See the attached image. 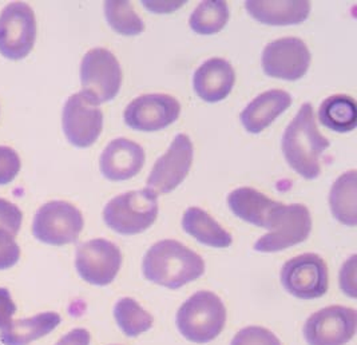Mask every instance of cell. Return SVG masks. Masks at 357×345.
Wrapping results in <instances>:
<instances>
[{
	"instance_id": "obj_17",
	"label": "cell",
	"mask_w": 357,
	"mask_h": 345,
	"mask_svg": "<svg viewBox=\"0 0 357 345\" xmlns=\"http://www.w3.org/2000/svg\"><path fill=\"white\" fill-rule=\"evenodd\" d=\"M227 206L236 217L255 227L269 230L281 202L273 201L253 187H238L229 193Z\"/></svg>"
},
{
	"instance_id": "obj_3",
	"label": "cell",
	"mask_w": 357,
	"mask_h": 345,
	"mask_svg": "<svg viewBox=\"0 0 357 345\" xmlns=\"http://www.w3.org/2000/svg\"><path fill=\"white\" fill-rule=\"evenodd\" d=\"M227 317V307L221 297L211 291H199L179 307L176 324L186 340L208 344L221 335Z\"/></svg>"
},
{
	"instance_id": "obj_7",
	"label": "cell",
	"mask_w": 357,
	"mask_h": 345,
	"mask_svg": "<svg viewBox=\"0 0 357 345\" xmlns=\"http://www.w3.org/2000/svg\"><path fill=\"white\" fill-rule=\"evenodd\" d=\"M280 279L289 295L301 300L320 298L329 289L328 265L316 253H304L287 261Z\"/></svg>"
},
{
	"instance_id": "obj_12",
	"label": "cell",
	"mask_w": 357,
	"mask_h": 345,
	"mask_svg": "<svg viewBox=\"0 0 357 345\" xmlns=\"http://www.w3.org/2000/svg\"><path fill=\"white\" fill-rule=\"evenodd\" d=\"M310 62L308 46L298 38L277 39L262 51L264 72L275 79L298 81L308 72Z\"/></svg>"
},
{
	"instance_id": "obj_24",
	"label": "cell",
	"mask_w": 357,
	"mask_h": 345,
	"mask_svg": "<svg viewBox=\"0 0 357 345\" xmlns=\"http://www.w3.org/2000/svg\"><path fill=\"white\" fill-rule=\"evenodd\" d=\"M320 123L335 132H354L357 126V106L351 95L337 94L325 99L319 109Z\"/></svg>"
},
{
	"instance_id": "obj_28",
	"label": "cell",
	"mask_w": 357,
	"mask_h": 345,
	"mask_svg": "<svg viewBox=\"0 0 357 345\" xmlns=\"http://www.w3.org/2000/svg\"><path fill=\"white\" fill-rule=\"evenodd\" d=\"M230 345H282V343L272 330L252 325L237 332Z\"/></svg>"
},
{
	"instance_id": "obj_11",
	"label": "cell",
	"mask_w": 357,
	"mask_h": 345,
	"mask_svg": "<svg viewBox=\"0 0 357 345\" xmlns=\"http://www.w3.org/2000/svg\"><path fill=\"white\" fill-rule=\"evenodd\" d=\"M356 328L355 309L331 305L309 316L303 333L309 345H345L354 339Z\"/></svg>"
},
{
	"instance_id": "obj_30",
	"label": "cell",
	"mask_w": 357,
	"mask_h": 345,
	"mask_svg": "<svg viewBox=\"0 0 357 345\" xmlns=\"http://www.w3.org/2000/svg\"><path fill=\"white\" fill-rule=\"evenodd\" d=\"M20 166V158L14 148L0 146V186L15 180Z\"/></svg>"
},
{
	"instance_id": "obj_35",
	"label": "cell",
	"mask_w": 357,
	"mask_h": 345,
	"mask_svg": "<svg viewBox=\"0 0 357 345\" xmlns=\"http://www.w3.org/2000/svg\"><path fill=\"white\" fill-rule=\"evenodd\" d=\"M91 335L87 329L77 328L70 330L55 345H90Z\"/></svg>"
},
{
	"instance_id": "obj_1",
	"label": "cell",
	"mask_w": 357,
	"mask_h": 345,
	"mask_svg": "<svg viewBox=\"0 0 357 345\" xmlns=\"http://www.w3.org/2000/svg\"><path fill=\"white\" fill-rule=\"evenodd\" d=\"M329 145L317 128L313 106L304 103L282 135L281 150L287 162L300 177L316 180L321 173L320 158Z\"/></svg>"
},
{
	"instance_id": "obj_19",
	"label": "cell",
	"mask_w": 357,
	"mask_h": 345,
	"mask_svg": "<svg viewBox=\"0 0 357 345\" xmlns=\"http://www.w3.org/2000/svg\"><path fill=\"white\" fill-rule=\"evenodd\" d=\"M292 105V97L284 90H269L253 99L240 115L245 130L260 134Z\"/></svg>"
},
{
	"instance_id": "obj_34",
	"label": "cell",
	"mask_w": 357,
	"mask_h": 345,
	"mask_svg": "<svg viewBox=\"0 0 357 345\" xmlns=\"http://www.w3.org/2000/svg\"><path fill=\"white\" fill-rule=\"evenodd\" d=\"M141 3L146 8L147 11H150V13H154V14H170L173 11L179 10L186 1L185 0H182V1H176V0H172V1L142 0Z\"/></svg>"
},
{
	"instance_id": "obj_14",
	"label": "cell",
	"mask_w": 357,
	"mask_h": 345,
	"mask_svg": "<svg viewBox=\"0 0 357 345\" xmlns=\"http://www.w3.org/2000/svg\"><path fill=\"white\" fill-rule=\"evenodd\" d=\"M62 126L67 141L73 146L90 148L103 130V113L96 102L81 91L67 99Z\"/></svg>"
},
{
	"instance_id": "obj_20",
	"label": "cell",
	"mask_w": 357,
	"mask_h": 345,
	"mask_svg": "<svg viewBox=\"0 0 357 345\" xmlns=\"http://www.w3.org/2000/svg\"><path fill=\"white\" fill-rule=\"evenodd\" d=\"M245 8L261 24L294 26L308 19L312 4L304 0H248L245 1Z\"/></svg>"
},
{
	"instance_id": "obj_2",
	"label": "cell",
	"mask_w": 357,
	"mask_h": 345,
	"mask_svg": "<svg viewBox=\"0 0 357 345\" xmlns=\"http://www.w3.org/2000/svg\"><path fill=\"white\" fill-rule=\"evenodd\" d=\"M142 272L147 281L178 289L205 273V261L195 250L176 240H162L147 250Z\"/></svg>"
},
{
	"instance_id": "obj_27",
	"label": "cell",
	"mask_w": 357,
	"mask_h": 345,
	"mask_svg": "<svg viewBox=\"0 0 357 345\" xmlns=\"http://www.w3.org/2000/svg\"><path fill=\"white\" fill-rule=\"evenodd\" d=\"M105 15L115 33L123 36H137L145 31V23L126 0L105 1Z\"/></svg>"
},
{
	"instance_id": "obj_4",
	"label": "cell",
	"mask_w": 357,
	"mask_h": 345,
	"mask_svg": "<svg viewBox=\"0 0 357 345\" xmlns=\"http://www.w3.org/2000/svg\"><path fill=\"white\" fill-rule=\"evenodd\" d=\"M158 212V196L146 187L110 199L103 209V221L118 234L134 236L149 229L157 221Z\"/></svg>"
},
{
	"instance_id": "obj_13",
	"label": "cell",
	"mask_w": 357,
	"mask_h": 345,
	"mask_svg": "<svg viewBox=\"0 0 357 345\" xmlns=\"http://www.w3.org/2000/svg\"><path fill=\"white\" fill-rule=\"evenodd\" d=\"M122 266V252L112 241L94 238L77 249L75 268L81 279L91 285L112 284Z\"/></svg>"
},
{
	"instance_id": "obj_25",
	"label": "cell",
	"mask_w": 357,
	"mask_h": 345,
	"mask_svg": "<svg viewBox=\"0 0 357 345\" xmlns=\"http://www.w3.org/2000/svg\"><path fill=\"white\" fill-rule=\"evenodd\" d=\"M114 319L128 337H138L150 330L154 324L153 316L131 297H123L116 301L114 307Z\"/></svg>"
},
{
	"instance_id": "obj_10",
	"label": "cell",
	"mask_w": 357,
	"mask_h": 345,
	"mask_svg": "<svg viewBox=\"0 0 357 345\" xmlns=\"http://www.w3.org/2000/svg\"><path fill=\"white\" fill-rule=\"evenodd\" d=\"M195 160V146L189 135L178 134L167 151L153 166L147 178V189L158 194L176 190L186 180Z\"/></svg>"
},
{
	"instance_id": "obj_26",
	"label": "cell",
	"mask_w": 357,
	"mask_h": 345,
	"mask_svg": "<svg viewBox=\"0 0 357 345\" xmlns=\"http://www.w3.org/2000/svg\"><path fill=\"white\" fill-rule=\"evenodd\" d=\"M230 17L227 1L206 0L197 6L189 19L190 29L198 35H213L224 30Z\"/></svg>"
},
{
	"instance_id": "obj_6",
	"label": "cell",
	"mask_w": 357,
	"mask_h": 345,
	"mask_svg": "<svg viewBox=\"0 0 357 345\" xmlns=\"http://www.w3.org/2000/svg\"><path fill=\"white\" fill-rule=\"evenodd\" d=\"M81 83L83 91L97 105L113 100L122 84V68L112 51L90 49L82 59Z\"/></svg>"
},
{
	"instance_id": "obj_29",
	"label": "cell",
	"mask_w": 357,
	"mask_h": 345,
	"mask_svg": "<svg viewBox=\"0 0 357 345\" xmlns=\"http://www.w3.org/2000/svg\"><path fill=\"white\" fill-rule=\"evenodd\" d=\"M23 221V213L17 205L0 198V230L15 237Z\"/></svg>"
},
{
	"instance_id": "obj_18",
	"label": "cell",
	"mask_w": 357,
	"mask_h": 345,
	"mask_svg": "<svg viewBox=\"0 0 357 345\" xmlns=\"http://www.w3.org/2000/svg\"><path fill=\"white\" fill-rule=\"evenodd\" d=\"M236 83L233 66L222 58H211L195 70V94L208 103H217L229 97Z\"/></svg>"
},
{
	"instance_id": "obj_31",
	"label": "cell",
	"mask_w": 357,
	"mask_h": 345,
	"mask_svg": "<svg viewBox=\"0 0 357 345\" xmlns=\"http://www.w3.org/2000/svg\"><path fill=\"white\" fill-rule=\"evenodd\" d=\"M20 259V249L14 237L0 230V270L13 268Z\"/></svg>"
},
{
	"instance_id": "obj_15",
	"label": "cell",
	"mask_w": 357,
	"mask_h": 345,
	"mask_svg": "<svg viewBox=\"0 0 357 345\" xmlns=\"http://www.w3.org/2000/svg\"><path fill=\"white\" fill-rule=\"evenodd\" d=\"M181 115L178 99L167 94H146L132 99L125 109V123L135 132H160Z\"/></svg>"
},
{
	"instance_id": "obj_22",
	"label": "cell",
	"mask_w": 357,
	"mask_h": 345,
	"mask_svg": "<svg viewBox=\"0 0 357 345\" xmlns=\"http://www.w3.org/2000/svg\"><path fill=\"white\" fill-rule=\"evenodd\" d=\"M182 229L198 243L215 249L231 247L233 237L211 214L201 208L192 206L182 217Z\"/></svg>"
},
{
	"instance_id": "obj_8",
	"label": "cell",
	"mask_w": 357,
	"mask_h": 345,
	"mask_svg": "<svg viewBox=\"0 0 357 345\" xmlns=\"http://www.w3.org/2000/svg\"><path fill=\"white\" fill-rule=\"evenodd\" d=\"M312 225V217L305 205L282 204L269 228V233L256 241L255 250L260 253H276L298 245L308 238Z\"/></svg>"
},
{
	"instance_id": "obj_16",
	"label": "cell",
	"mask_w": 357,
	"mask_h": 345,
	"mask_svg": "<svg viewBox=\"0 0 357 345\" xmlns=\"http://www.w3.org/2000/svg\"><path fill=\"white\" fill-rule=\"evenodd\" d=\"M146 161L145 150L128 138L112 141L99 158L102 176L109 181H128L135 177Z\"/></svg>"
},
{
	"instance_id": "obj_32",
	"label": "cell",
	"mask_w": 357,
	"mask_h": 345,
	"mask_svg": "<svg viewBox=\"0 0 357 345\" xmlns=\"http://www.w3.org/2000/svg\"><path fill=\"white\" fill-rule=\"evenodd\" d=\"M356 272H357V256L354 254L351 256L349 260H347L340 270V288L344 292V295H347L351 298H356L357 286H356Z\"/></svg>"
},
{
	"instance_id": "obj_21",
	"label": "cell",
	"mask_w": 357,
	"mask_h": 345,
	"mask_svg": "<svg viewBox=\"0 0 357 345\" xmlns=\"http://www.w3.org/2000/svg\"><path fill=\"white\" fill-rule=\"evenodd\" d=\"M62 321L55 312L39 313L33 317L11 320L0 329V342L4 345H29L47 336Z\"/></svg>"
},
{
	"instance_id": "obj_33",
	"label": "cell",
	"mask_w": 357,
	"mask_h": 345,
	"mask_svg": "<svg viewBox=\"0 0 357 345\" xmlns=\"http://www.w3.org/2000/svg\"><path fill=\"white\" fill-rule=\"evenodd\" d=\"M17 312V305L13 301V297L10 295L8 289L0 288V329L6 327L13 316Z\"/></svg>"
},
{
	"instance_id": "obj_9",
	"label": "cell",
	"mask_w": 357,
	"mask_h": 345,
	"mask_svg": "<svg viewBox=\"0 0 357 345\" xmlns=\"http://www.w3.org/2000/svg\"><path fill=\"white\" fill-rule=\"evenodd\" d=\"M36 39V20L26 3H11L0 14V54L11 61L26 58Z\"/></svg>"
},
{
	"instance_id": "obj_5",
	"label": "cell",
	"mask_w": 357,
	"mask_h": 345,
	"mask_svg": "<svg viewBox=\"0 0 357 345\" xmlns=\"http://www.w3.org/2000/svg\"><path fill=\"white\" fill-rule=\"evenodd\" d=\"M83 227V215L78 208L66 201H51L35 214L33 234L43 244L63 247L79 238Z\"/></svg>"
},
{
	"instance_id": "obj_23",
	"label": "cell",
	"mask_w": 357,
	"mask_h": 345,
	"mask_svg": "<svg viewBox=\"0 0 357 345\" xmlns=\"http://www.w3.org/2000/svg\"><path fill=\"white\" fill-rule=\"evenodd\" d=\"M329 206L333 217L347 227L357 225V171L342 173L332 185Z\"/></svg>"
}]
</instances>
